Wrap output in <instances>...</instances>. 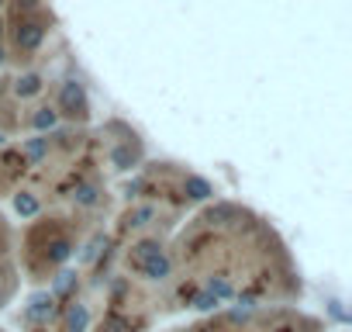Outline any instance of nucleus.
<instances>
[{
    "label": "nucleus",
    "instance_id": "f257e3e1",
    "mask_svg": "<svg viewBox=\"0 0 352 332\" xmlns=\"http://www.w3.org/2000/svg\"><path fill=\"white\" fill-rule=\"evenodd\" d=\"M300 267L280 229L256 208L214 194L166 239L162 311H221L294 304Z\"/></svg>",
    "mask_w": 352,
    "mask_h": 332
},
{
    "label": "nucleus",
    "instance_id": "f03ea898",
    "mask_svg": "<svg viewBox=\"0 0 352 332\" xmlns=\"http://www.w3.org/2000/svg\"><path fill=\"white\" fill-rule=\"evenodd\" d=\"M145 159V138L121 118L8 142L0 145V211L11 225L42 215L107 222L121 184Z\"/></svg>",
    "mask_w": 352,
    "mask_h": 332
},
{
    "label": "nucleus",
    "instance_id": "7ed1b4c3",
    "mask_svg": "<svg viewBox=\"0 0 352 332\" xmlns=\"http://www.w3.org/2000/svg\"><path fill=\"white\" fill-rule=\"evenodd\" d=\"M90 121L94 101L73 59L0 73V145Z\"/></svg>",
    "mask_w": 352,
    "mask_h": 332
},
{
    "label": "nucleus",
    "instance_id": "20e7f679",
    "mask_svg": "<svg viewBox=\"0 0 352 332\" xmlns=\"http://www.w3.org/2000/svg\"><path fill=\"white\" fill-rule=\"evenodd\" d=\"M63 59H69V42L45 0H0V73Z\"/></svg>",
    "mask_w": 352,
    "mask_h": 332
},
{
    "label": "nucleus",
    "instance_id": "39448f33",
    "mask_svg": "<svg viewBox=\"0 0 352 332\" xmlns=\"http://www.w3.org/2000/svg\"><path fill=\"white\" fill-rule=\"evenodd\" d=\"M169 332H324L321 318L300 311L297 304H266V308H221L197 315L190 325Z\"/></svg>",
    "mask_w": 352,
    "mask_h": 332
},
{
    "label": "nucleus",
    "instance_id": "423d86ee",
    "mask_svg": "<svg viewBox=\"0 0 352 332\" xmlns=\"http://www.w3.org/2000/svg\"><path fill=\"white\" fill-rule=\"evenodd\" d=\"M21 291V273H18V256H14V225L0 211V308H8Z\"/></svg>",
    "mask_w": 352,
    "mask_h": 332
}]
</instances>
